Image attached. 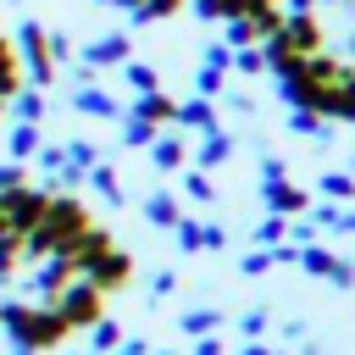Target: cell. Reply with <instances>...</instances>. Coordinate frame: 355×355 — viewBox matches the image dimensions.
<instances>
[{
	"instance_id": "cell-1",
	"label": "cell",
	"mask_w": 355,
	"mask_h": 355,
	"mask_svg": "<svg viewBox=\"0 0 355 355\" xmlns=\"http://www.w3.org/2000/svg\"><path fill=\"white\" fill-rule=\"evenodd\" d=\"M100 300H105V294H100L89 277H72V283L50 300V311H55V316L67 322V333H72V327H94V322H100Z\"/></svg>"
},
{
	"instance_id": "cell-2",
	"label": "cell",
	"mask_w": 355,
	"mask_h": 355,
	"mask_svg": "<svg viewBox=\"0 0 355 355\" xmlns=\"http://www.w3.org/2000/svg\"><path fill=\"white\" fill-rule=\"evenodd\" d=\"M116 338H122V327H116V322H105V316H100V322H94V344H100V349H111V344H116Z\"/></svg>"
},
{
	"instance_id": "cell-3",
	"label": "cell",
	"mask_w": 355,
	"mask_h": 355,
	"mask_svg": "<svg viewBox=\"0 0 355 355\" xmlns=\"http://www.w3.org/2000/svg\"><path fill=\"white\" fill-rule=\"evenodd\" d=\"M211 322H216L211 311H194V316H183V327H189V333H200V327H211Z\"/></svg>"
},
{
	"instance_id": "cell-4",
	"label": "cell",
	"mask_w": 355,
	"mask_h": 355,
	"mask_svg": "<svg viewBox=\"0 0 355 355\" xmlns=\"http://www.w3.org/2000/svg\"><path fill=\"white\" fill-rule=\"evenodd\" d=\"M244 355H266V349H261V344H250V349H244Z\"/></svg>"
}]
</instances>
